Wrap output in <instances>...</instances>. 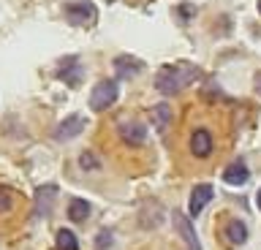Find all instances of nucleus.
I'll return each instance as SVG.
<instances>
[{
    "mask_svg": "<svg viewBox=\"0 0 261 250\" xmlns=\"http://www.w3.org/2000/svg\"><path fill=\"white\" fill-rule=\"evenodd\" d=\"M258 11H261V0H258Z\"/></svg>",
    "mask_w": 261,
    "mask_h": 250,
    "instance_id": "22",
    "label": "nucleus"
},
{
    "mask_svg": "<svg viewBox=\"0 0 261 250\" xmlns=\"http://www.w3.org/2000/svg\"><path fill=\"white\" fill-rule=\"evenodd\" d=\"M79 163H82V169H95V166H98V160L90 155V152H85V155L79 158Z\"/></svg>",
    "mask_w": 261,
    "mask_h": 250,
    "instance_id": "19",
    "label": "nucleus"
},
{
    "mask_svg": "<svg viewBox=\"0 0 261 250\" xmlns=\"http://www.w3.org/2000/svg\"><path fill=\"white\" fill-rule=\"evenodd\" d=\"M57 250H79V242L68 229L57 231Z\"/></svg>",
    "mask_w": 261,
    "mask_h": 250,
    "instance_id": "16",
    "label": "nucleus"
},
{
    "mask_svg": "<svg viewBox=\"0 0 261 250\" xmlns=\"http://www.w3.org/2000/svg\"><path fill=\"white\" fill-rule=\"evenodd\" d=\"M169 120H171L169 103H158V106H152V125H155V131H158V133H163L169 128Z\"/></svg>",
    "mask_w": 261,
    "mask_h": 250,
    "instance_id": "13",
    "label": "nucleus"
},
{
    "mask_svg": "<svg viewBox=\"0 0 261 250\" xmlns=\"http://www.w3.org/2000/svg\"><path fill=\"white\" fill-rule=\"evenodd\" d=\"M11 207H14V193L0 185V212H8Z\"/></svg>",
    "mask_w": 261,
    "mask_h": 250,
    "instance_id": "17",
    "label": "nucleus"
},
{
    "mask_svg": "<svg viewBox=\"0 0 261 250\" xmlns=\"http://www.w3.org/2000/svg\"><path fill=\"white\" fill-rule=\"evenodd\" d=\"M85 117L82 115H71V117H65L60 125H57V131H55V139L57 142H68V139H76V136L85 131Z\"/></svg>",
    "mask_w": 261,
    "mask_h": 250,
    "instance_id": "5",
    "label": "nucleus"
},
{
    "mask_svg": "<svg viewBox=\"0 0 261 250\" xmlns=\"http://www.w3.org/2000/svg\"><path fill=\"white\" fill-rule=\"evenodd\" d=\"M57 76L63 79V82H68L71 87H76L82 82V66H79V60L76 58H68L63 63V68L57 71Z\"/></svg>",
    "mask_w": 261,
    "mask_h": 250,
    "instance_id": "12",
    "label": "nucleus"
},
{
    "mask_svg": "<svg viewBox=\"0 0 261 250\" xmlns=\"http://www.w3.org/2000/svg\"><path fill=\"white\" fill-rule=\"evenodd\" d=\"M117 131H120V139L128 144H144L147 142V128L142 123H136V120H122L117 125Z\"/></svg>",
    "mask_w": 261,
    "mask_h": 250,
    "instance_id": "6",
    "label": "nucleus"
},
{
    "mask_svg": "<svg viewBox=\"0 0 261 250\" xmlns=\"http://www.w3.org/2000/svg\"><path fill=\"white\" fill-rule=\"evenodd\" d=\"M248 177H250V172H248V166H245V160H234L231 166H226L223 182H228V185H245V182H248Z\"/></svg>",
    "mask_w": 261,
    "mask_h": 250,
    "instance_id": "11",
    "label": "nucleus"
},
{
    "mask_svg": "<svg viewBox=\"0 0 261 250\" xmlns=\"http://www.w3.org/2000/svg\"><path fill=\"white\" fill-rule=\"evenodd\" d=\"M212 196H215L212 185H207V182H204V185H196L193 193H191V204H188V209H191V215H193V217L199 215L201 209H204V207H207L210 201H212Z\"/></svg>",
    "mask_w": 261,
    "mask_h": 250,
    "instance_id": "8",
    "label": "nucleus"
},
{
    "mask_svg": "<svg viewBox=\"0 0 261 250\" xmlns=\"http://www.w3.org/2000/svg\"><path fill=\"white\" fill-rule=\"evenodd\" d=\"M57 199V185H44L36 190V217H46L52 212V204Z\"/></svg>",
    "mask_w": 261,
    "mask_h": 250,
    "instance_id": "7",
    "label": "nucleus"
},
{
    "mask_svg": "<svg viewBox=\"0 0 261 250\" xmlns=\"http://www.w3.org/2000/svg\"><path fill=\"white\" fill-rule=\"evenodd\" d=\"M256 204H258V209H261V190L256 193Z\"/></svg>",
    "mask_w": 261,
    "mask_h": 250,
    "instance_id": "21",
    "label": "nucleus"
},
{
    "mask_svg": "<svg viewBox=\"0 0 261 250\" xmlns=\"http://www.w3.org/2000/svg\"><path fill=\"white\" fill-rule=\"evenodd\" d=\"M196 71L191 63H177V66H163L158 74H155V87L163 93V95H174L179 93L182 87H188L196 79Z\"/></svg>",
    "mask_w": 261,
    "mask_h": 250,
    "instance_id": "1",
    "label": "nucleus"
},
{
    "mask_svg": "<svg viewBox=\"0 0 261 250\" xmlns=\"http://www.w3.org/2000/svg\"><path fill=\"white\" fill-rule=\"evenodd\" d=\"M114 101H117V85L109 82V79L98 82V85L93 87V93H90V109H93V112L109 109Z\"/></svg>",
    "mask_w": 261,
    "mask_h": 250,
    "instance_id": "3",
    "label": "nucleus"
},
{
    "mask_svg": "<svg viewBox=\"0 0 261 250\" xmlns=\"http://www.w3.org/2000/svg\"><path fill=\"white\" fill-rule=\"evenodd\" d=\"M226 237H228V242H234V245H242V242L248 239V229H245L242 220H228Z\"/></svg>",
    "mask_w": 261,
    "mask_h": 250,
    "instance_id": "14",
    "label": "nucleus"
},
{
    "mask_svg": "<svg viewBox=\"0 0 261 250\" xmlns=\"http://www.w3.org/2000/svg\"><path fill=\"white\" fill-rule=\"evenodd\" d=\"M174 229H177L179 237H182V242H185L188 250H201L199 237H196V229H193V223H191V217H188V215L174 212Z\"/></svg>",
    "mask_w": 261,
    "mask_h": 250,
    "instance_id": "4",
    "label": "nucleus"
},
{
    "mask_svg": "<svg viewBox=\"0 0 261 250\" xmlns=\"http://www.w3.org/2000/svg\"><path fill=\"white\" fill-rule=\"evenodd\" d=\"M142 68H144V63L136 60V58H130V54H120V58L114 60V71H117V76H122V79L136 76Z\"/></svg>",
    "mask_w": 261,
    "mask_h": 250,
    "instance_id": "10",
    "label": "nucleus"
},
{
    "mask_svg": "<svg viewBox=\"0 0 261 250\" xmlns=\"http://www.w3.org/2000/svg\"><path fill=\"white\" fill-rule=\"evenodd\" d=\"M87 215H90V204L85 199H73L71 204H68V217L71 220H87Z\"/></svg>",
    "mask_w": 261,
    "mask_h": 250,
    "instance_id": "15",
    "label": "nucleus"
},
{
    "mask_svg": "<svg viewBox=\"0 0 261 250\" xmlns=\"http://www.w3.org/2000/svg\"><path fill=\"white\" fill-rule=\"evenodd\" d=\"M65 17L73 25H93L98 19V11L90 0H71V3H65Z\"/></svg>",
    "mask_w": 261,
    "mask_h": 250,
    "instance_id": "2",
    "label": "nucleus"
},
{
    "mask_svg": "<svg viewBox=\"0 0 261 250\" xmlns=\"http://www.w3.org/2000/svg\"><path fill=\"white\" fill-rule=\"evenodd\" d=\"M106 3H114V0H106Z\"/></svg>",
    "mask_w": 261,
    "mask_h": 250,
    "instance_id": "23",
    "label": "nucleus"
},
{
    "mask_svg": "<svg viewBox=\"0 0 261 250\" xmlns=\"http://www.w3.org/2000/svg\"><path fill=\"white\" fill-rule=\"evenodd\" d=\"M106 245H112V234L109 231H101V234H98V239H95V247L98 250H106Z\"/></svg>",
    "mask_w": 261,
    "mask_h": 250,
    "instance_id": "18",
    "label": "nucleus"
},
{
    "mask_svg": "<svg viewBox=\"0 0 261 250\" xmlns=\"http://www.w3.org/2000/svg\"><path fill=\"white\" fill-rule=\"evenodd\" d=\"M191 152L196 158H207L212 152V136L210 131H204V128H199V131H193L191 136Z\"/></svg>",
    "mask_w": 261,
    "mask_h": 250,
    "instance_id": "9",
    "label": "nucleus"
},
{
    "mask_svg": "<svg viewBox=\"0 0 261 250\" xmlns=\"http://www.w3.org/2000/svg\"><path fill=\"white\" fill-rule=\"evenodd\" d=\"M256 93L261 95V74H256Z\"/></svg>",
    "mask_w": 261,
    "mask_h": 250,
    "instance_id": "20",
    "label": "nucleus"
}]
</instances>
